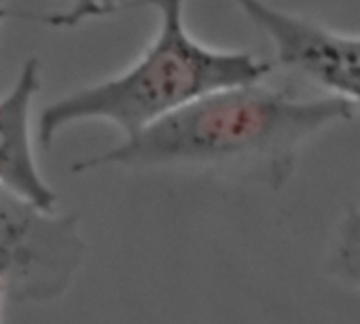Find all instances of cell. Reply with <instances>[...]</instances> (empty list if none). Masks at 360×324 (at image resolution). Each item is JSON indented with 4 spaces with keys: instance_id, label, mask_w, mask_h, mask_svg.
<instances>
[{
    "instance_id": "cell-1",
    "label": "cell",
    "mask_w": 360,
    "mask_h": 324,
    "mask_svg": "<svg viewBox=\"0 0 360 324\" xmlns=\"http://www.w3.org/2000/svg\"><path fill=\"white\" fill-rule=\"evenodd\" d=\"M354 110L356 104L339 96L303 100L263 83L236 85L193 100L106 153L75 161L72 172L257 168L271 189H282L303 144L349 121Z\"/></svg>"
},
{
    "instance_id": "cell-2",
    "label": "cell",
    "mask_w": 360,
    "mask_h": 324,
    "mask_svg": "<svg viewBox=\"0 0 360 324\" xmlns=\"http://www.w3.org/2000/svg\"><path fill=\"white\" fill-rule=\"evenodd\" d=\"M187 0H131L125 7H150L159 28L142 56L117 77L77 89L39 117V142L51 148L56 136L81 121H108L129 140L155 121L193 100L236 87L263 83L274 64L246 51H223L195 41L185 26Z\"/></svg>"
},
{
    "instance_id": "cell-3",
    "label": "cell",
    "mask_w": 360,
    "mask_h": 324,
    "mask_svg": "<svg viewBox=\"0 0 360 324\" xmlns=\"http://www.w3.org/2000/svg\"><path fill=\"white\" fill-rule=\"evenodd\" d=\"M77 214L47 212L0 185V288L18 303L68 292L87 259Z\"/></svg>"
},
{
    "instance_id": "cell-4",
    "label": "cell",
    "mask_w": 360,
    "mask_h": 324,
    "mask_svg": "<svg viewBox=\"0 0 360 324\" xmlns=\"http://www.w3.org/2000/svg\"><path fill=\"white\" fill-rule=\"evenodd\" d=\"M274 43L282 66L301 72L352 104H360V37L333 32L311 20L269 7L265 0H233Z\"/></svg>"
},
{
    "instance_id": "cell-5",
    "label": "cell",
    "mask_w": 360,
    "mask_h": 324,
    "mask_svg": "<svg viewBox=\"0 0 360 324\" xmlns=\"http://www.w3.org/2000/svg\"><path fill=\"white\" fill-rule=\"evenodd\" d=\"M39 89L41 64L30 58L13 89L0 98V185L47 212H56L58 195L41 176L30 144V112Z\"/></svg>"
},
{
    "instance_id": "cell-6",
    "label": "cell",
    "mask_w": 360,
    "mask_h": 324,
    "mask_svg": "<svg viewBox=\"0 0 360 324\" xmlns=\"http://www.w3.org/2000/svg\"><path fill=\"white\" fill-rule=\"evenodd\" d=\"M328 269L339 280L360 286V208H349L339 225Z\"/></svg>"
},
{
    "instance_id": "cell-7",
    "label": "cell",
    "mask_w": 360,
    "mask_h": 324,
    "mask_svg": "<svg viewBox=\"0 0 360 324\" xmlns=\"http://www.w3.org/2000/svg\"><path fill=\"white\" fill-rule=\"evenodd\" d=\"M121 9H125V0H72V5L66 11H60V13L41 15V18L20 13L18 18L34 20V22L47 24L51 28H75V26H79L83 22L106 18V15L117 13Z\"/></svg>"
},
{
    "instance_id": "cell-8",
    "label": "cell",
    "mask_w": 360,
    "mask_h": 324,
    "mask_svg": "<svg viewBox=\"0 0 360 324\" xmlns=\"http://www.w3.org/2000/svg\"><path fill=\"white\" fill-rule=\"evenodd\" d=\"M5 297V292H3V288H0V299H3Z\"/></svg>"
},
{
    "instance_id": "cell-9",
    "label": "cell",
    "mask_w": 360,
    "mask_h": 324,
    "mask_svg": "<svg viewBox=\"0 0 360 324\" xmlns=\"http://www.w3.org/2000/svg\"><path fill=\"white\" fill-rule=\"evenodd\" d=\"M0 18H5V13H3V9H0Z\"/></svg>"
}]
</instances>
